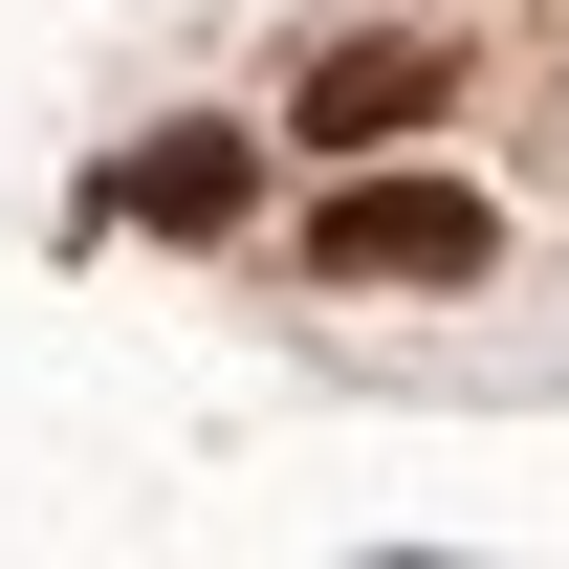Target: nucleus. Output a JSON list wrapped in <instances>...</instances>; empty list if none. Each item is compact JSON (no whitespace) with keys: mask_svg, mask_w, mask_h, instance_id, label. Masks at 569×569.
Returning a JSON list of instances; mask_svg holds the SVG:
<instances>
[{"mask_svg":"<svg viewBox=\"0 0 569 569\" xmlns=\"http://www.w3.org/2000/svg\"><path fill=\"white\" fill-rule=\"evenodd\" d=\"M482 241H503V219L460 198V176H351V198L307 219V263H329V284H482Z\"/></svg>","mask_w":569,"mask_h":569,"instance_id":"nucleus-1","label":"nucleus"},{"mask_svg":"<svg viewBox=\"0 0 569 569\" xmlns=\"http://www.w3.org/2000/svg\"><path fill=\"white\" fill-rule=\"evenodd\" d=\"M417 110H438V44H329V67H307V132H329V153L417 132Z\"/></svg>","mask_w":569,"mask_h":569,"instance_id":"nucleus-2","label":"nucleus"},{"mask_svg":"<svg viewBox=\"0 0 569 569\" xmlns=\"http://www.w3.org/2000/svg\"><path fill=\"white\" fill-rule=\"evenodd\" d=\"M241 176H263V153H241V132H153L132 176H110V198H132L153 241H219V219H241Z\"/></svg>","mask_w":569,"mask_h":569,"instance_id":"nucleus-3","label":"nucleus"}]
</instances>
